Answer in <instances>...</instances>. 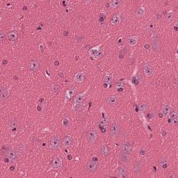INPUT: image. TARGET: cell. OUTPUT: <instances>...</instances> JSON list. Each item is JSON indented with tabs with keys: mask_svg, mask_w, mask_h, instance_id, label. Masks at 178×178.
I'll use <instances>...</instances> for the list:
<instances>
[{
	"mask_svg": "<svg viewBox=\"0 0 178 178\" xmlns=\"http://www.w3.org/2000/svg\"><path fill=\"white\" fill-rule=\"evenodd\" d=\"M120 20L121 19L120 15L119 14H116V15H115L114 16L112 17L111 23L113 24H114V25H118L120 24Z\"/></svg>",
	"mask_w": 178,
	"mask_h": 178,
	"instance_id": "cell-24",
	"label": "cell"
},
{
	"mask_svg": "<svg viewBox=\"0 0 178 178\" xmlns=\"http://www.w3.org/2000/svg\"><path fill=\"white\" fill-rule=\"evenodd\" d=\"M101 46H102V45H99L98 46H95V47H93L91 49L90 52H89V54H90L91 57H96L98 55V52L100 50Z\"/></svg>",
	"mask_w": 178,
	"mask_h": 178,
	"instance_id": "cell-15",
	"label": "cell"
},
{
	"mask_svg": "<svg viewBox=\"0 0 178 178\" xmlns=\"http://www.w3.org/2000/svg\"><path fill=\"white\" fill-rule=\"evenodd\" d=\"M178 123V116L171 118V124L173 125H177Z\"/></svg>",
	"mask_w": 178,
	"mask_h": 178,
	"instance_id": "cell-35",
	"label": "cell"
},
{
	"mask_svg": "<svg viewBox=\"0 0 178 178\" xmlns=\"http://www.w3.org/2000/svg\"><path fill=\"white\" fill-rule=\"evenodd\" d=\"M63 166V161L62 159L60 158L59 156H56L54 157L53 162H52V167L53 169L56 170H61Z\"/></svg>",
	"mask_w": 178,
	"mask_h": 178,
	"instance_id": "cell-2",
	"label": "cell"
},
{
	"mask_svg": "<svg viewBox=\"0 0 178 178\" xmlns=\"http://www.w3.org/2000/svg\"><path fill=\"white\" fill-rule=\"evenodd\" d=\"M103 54H104V50H101L99 52H98V55L96 56V59H98V58H100V57H101L102 55H103Z\"/></svg>",
	"mask_w": 178,
	"mask_h": 178,
	"instance_id": "cell-38",
	"label": "cell"
},
{
	"mask_svg": "<svg viewBox=\"0 0 178 178\" xmlns=\"http://www.w3.org/2000/svg\"><path fill=\"white\" fill-rule=\"evenodd\" d=\"M70 124V120H69L68 118H64L63 119V120H62V124H63V127H69Z\"/></svg>",
	"mask_w": 178,
	"mask_h": 178,
	"instance_id": "cell-32",
	"label": "cell"
},
{
	"mask_svg": "<svg viewBox=\"0 0 178 178\" xmlns=\"http://www.w3.org/2000/svg\"><path fill=\"white\" fill-rule=\"evenodd\" d=\"M100 152L101 154L103 156H104V157L107 156L109 155V148H108L107 146L105 145H102L100 148Z\"/></svg>",
	"mask_w": 178,
	"mask_h": 178,
	"instance_id": "cell-26",
	"label": "cell"
},
{
	"mask_svg": "<svg viewBox=\"0 0 178 178\" xmlns=\"http://www.w3.org/2000/svg\"><path fill=\"white\" fill-rule=\"evenodd\" d=\"M173 12H169L167 14V20L168 21H171V20L173 19Z\"/></svg>",
	"mask_w": 178,
	"mask_h": 178,
	"instance_id": "cell-37",
	"label": "cell"
},
{
	"mask_svg": "<svg viewBox=\"0 0 178 178\" xmlns=\"http://www.w3.org/2000/svg\"><path fill=\"white\" fill-rule=\"evenodd\" d=\"M3 63H2V64H3V65H5V64H7V63H8V62H7V60H3Z\"/></svg>",
	"mask_w": 178,
	"mask_h": 178,
	"instance_id": "cell-48",
	"label": "cell"
},
{
	"mask_svg": "<svg viewBox=\"0 0 178 178\" xmlns=\"http://www.w3.org/2000/svg\"><path fill=\"white\" fill-rule=\"evenodd\" d=\"M161 134L163 136V138H166L167 136V132L165 131L164 129H161Z\"/></svg>",
	"mask_w": 178,
	"mask_h": 178,
	"instance_id": "cell-39",
	"label": "cell"
},
{
	"mask_svg": "<svg viewBox=\"0 0 178 178\" xmlns=\"http://www.w3.org/2000/svg\"><path fill=\"white\" fill-rule=\"evenodd\" d=\"M9 94V89H1L0 94V100L1 102L6 100Z\"/></svg>",
	"mask_w": 178,
	"mask_h": 178,
	"instance_id": "cell-16",
	"label": "cell"
},
{
	"mask_svg": "<svg viewBox=\"0 0 178 178\" xmlns=\"http://www.w3.org/2000/svg\"><path fill=\"white\" fill-rule=\"evenodd\" d=\"M67 159L68 160H71L72 159V156L71 155H67Z\"/></svg>",
	"mask_w": 178,
	"mask_h": 178,
	"instance_id": "cell-46",
	"label": "cell"
},
{
	"mask_svg": "<svg viewBox=\"0 0 178 178\" xmlns=\"http://www.w3.org/2000/svg\"><path fill=\"white\" fill-rule=\"evenodd\" d=\"M145 154H146L145 150H144V149H141V150H140V151H139V155H141V156H145Z\"/></svg>",
	"mask_w": 178,
	"mask_h": 178,
	"instance_id": "cell-40",
	"label": "cell"
},
{
	"mask_svg": "<svg viewBox=\"0 0 178 178\" xmlns=\"http://www.w3.org/2000/svg\"><path fill=\"white\" fill-rule=\"evenodd\" d=\"M117 176L119 178H125L127 175V168H124L123 166H120L116 171Z\"/></svg>",
	"mask_w": 178,
	"mask_h": 178,
	"instance_id": "cell-8",
	"label": "cell"
},
{
	"mask_svg": "<svg viewBox=\"0 0 178 178\" xmlns=\"http://www.w3.org/2000/svg\"><path fill=\"white\" fill-rule=\"evenodd\" d=\"M59 61H57V60L54 62V65H57H57H59Z\"/></svg>",
	"mask_w": 178,
	"mask_h": 178,
	"instance_id": "cell-47",
	"label": "cell"
},
{
	"mask_svg": "<svg viewBox=\"0 0 178 178\" xmlns=\"http://www.w3.org/2000/svg\"><path fill=\"white\" fill-rule=\"evenodd\" d=\"M147 117H148V119H151V118H152V114H150V113H148V114H147Z\"/></svg>",
	"mask_w": 178,
	"mask_h": 178,
	"instance_id": "cell-43",
	"label": "cell"
},
{
	"mask_svg": "<svg viewBox=\"0 0 178 178\" xmlns=\"http://www.w3.org/2000/svg\"><path fill=\"white\" fill-rule=\"evenodd\" d=\"M7 158L9 159V161H14L15 159H16V153H15V152L14 151V150H10V151H8V152H7Z\"/></svg>",
	"mask_w": 178,
	"mask_h": 178,
	"instance_id": "cell-23",
	"label": "cell"
},
{
	"mask_svg": "<svg viewBox=\"0 0 178 178\" xmlns=\"http://www.w3.org/2000/svg\"><path fill=\"white\" fill-rule=\"evenodd\" d=\"M5 37H6L5 34H3V33H1V34H0V40H1V41H3V40H4Z\"/></svg>",
	"mask_w": 178,
	"mask_h": 178,
	"instance_id": "cell-41",
	"label": "cell"
},
{
	"mask_svg": "<svg viewBox=\"0 0 178 178\" xmlns=\"http://www.w3.org/2000/svg\"><path fill=\"white\" fill-rule=\"evenodd\" d=\"M13 167H14V166H11V168H10V170H13V169H14Z\"/></svg>",
	"mask_w": 178,
	"mask_h": 178,
	"instance_id": "cell-52",
	"label": "cell"
},
{
	"mask_svg": "<svg viewBox=\"0 0 178 178\" xmlns=\"http://www.w3.org/2000/svg\"><path fill=\"white\" fill-rule=\"evenodd\" d=\"M132 150V146L131 143L128 141H124L120 146V152H126V153H131Z\"/></svg>",
	"mask_w": 178,
	"mask_h": 178,
	"instance_id": "cell-4",
	"label": "cell"
},
{
	"mask_svg": "<svg viewBox=\"0 0 178 178\" xmlns=\"http://www.w3.org/2000/svg\"><path fill=\"white\" fill-rule=\"evenodd\" d=\"M27 9H28V8H27V6H24L23 8V10H24V11H25V10H27Z\"/></svg>",
	"mask_w": 178,
	"mask_h": 178,
	"instance_id": "cell-50",
	"label": "cell"
},
{
	"mask_svg": "<svg viewBox=\"0 0 178 178\" xmlns=\"http://www.w3.org/2000/svg\"><path fill=\"white\" fill-rule=\"evenodd\" d=\"M7 38L10 42H15L17 39V34L15 32H10L7 34Z\"/></svg>",
	"mask_w": 178,
	"mask_h": 178,
	"instance_id": "cell-20",
	"label": "cell"
},
{
	"mask_svg": "<svg viewBox=\"0 0 178 178\" xmlns=\"http://www.w3.org/2000/svg\"><path fill=\"white\" fill-rule=\"evenodd\" d=\"M159 117H160V118H162V117H164V116H163V114H162L161 113H160V114H159Z\"/></svg>",
	"mask_w": 178,
	"mask_h": 178,
	"instance_id": "cell-49",
	"label": "cell"
},
{
	"mask_svg": "<svg viewBox=\"0 0 178 178\" xmlns=\"http://www.w3.org/2000/svg\"><path fill=\"white\" fill-rule=\"evenodd\" d=\"M84 107V105L81 104V103H74L72 107V109L74 111H80L81 109H82Z\"/></svg>",
	"mask_w": 178,
	"mask_h": 178,
	"instance_id": "cell-27",
	"label": "cell"
},
{
	"mask_svg": "<svg viewBox=\"0 0 178 178\" xmlns=\"http://www.w3.org/2000/svg\"><path fill=\"white\" fill-rule=\"evenodd\" d=\"M138 42V39L136 37H130L128 38L127 40V44L129 45V46H134L135 45H136Z\"/></svg>",
	"mask_w": 178,
	"mask_h": 178,
	"instance_id": "cell-25",
	"label": "cell"
},
{
	"mask_svg": "<svg viewBox=\"0 0 178 178\" xmlns=\"http://www.w3.org/2000/svg\"><path fill=\"white\" fill-rule=\"evenodd\" d=\"M130 159V154L126 153L123 152H120L119 155V160L122 164H127Z\"/></svg>",
	"mask_w": 178,
	"mask_h": 178,
	"instance_id": "cell-5",
	"label": "cell"
},
{
	"mask_svg": "<svg viewBox=\"0 0 178 178\" xmlns=\"http://www.w3.org/2000/svg\"><path fill=\"white\" fill-rule=\"evenodd\" d=\"M39 67H40V63L37 60H31L29 63V69L32 72L37 71L39 69Z\"/></svg>",
	"mask_w": 178,
	"mask_h": 178,
	"instance_id": "cell-10",
	"label": "cell"
},
{
	"mask_svg": "<svg viewBox=\"0 0 178 178\" xmlns=\"http://www.w3.org/2000/svg\"><path fill=\"white\" fill-rule=\"evenodd\" d=\"M145 14V8L143 7H140L136 12V15L138 17H143Z\"/></svg>",
	"mask_w": 178,
	"mask_h": 178,
	"instance_id": "cell-28",
	"label": "cell"
},
{
	"mask_svg": "<svg viewBox=\"0 0 178 178\" xmlns=\"http://www.w3.org/2000/svg\"><path fill=\"white\" fill-rule=\"evenodd\" d=\"M17 127H18L17 122V121L15 120H11L10 122H9V124H8V129H10V131H16L17 129Z\"/></svg>",
	"mask_w": 178,
	"mask_h": 178,
	"instance_id": "cell-21",
	"label": "cell"
},
{
	"mask_svg": "<svg viewBox=\"0 0 178 178\" xmlns=\"http://www.w3.org/2000/svg\"><path fill=\"white\" fill-rule=\"evenodd\" d=\"M144 47L145 48V49H146V50H148V49H149V47H150V45H149V44H145Z\"/></svg>",
	"mask_w": 178,
	"mask_h": 178,
	"instance_id": "cell-45",
	"label": "cell"
},
{
	"mask_svg": "<svg viewBox=\"0 0 178 178\" xmlns=\"http://www.w3.org/2000/svg\"><path fill=\"white\" fill-rule=\"evenodd\" d=\"M120 3V1H118V0H114V1H112L111 2V6L112 8H116L118 6H119V4Z\"/></svg>",
	"mask_w": 178,
	"mask_h": 178,
	"instance_id": "cell-33",
	"label": "cell"
},
{
	"mask_svg": "<svg viewBox=\"0 0 178 178\" xmlns=\"http://www.w3.org/2000/svg\"><path fill=\"white\" fill-rule=\"evenodd\" d=\"M98 161H88L87 164V169L88 171L91 173H94L96 169L98 168Z\"/></svg>",
	"mask_w": 178,
	"mask_h": 178,
	"instance_id": "cell-6",
	"label": "cell"
},
{
	"mask_svg": "<svg viewBox=\"0 0 178 178\" xmlns=\"http://www.w3.org/2000/svg\"><path fill=\"white\" fill-rule=\"evenodd\" d=\"M175 31H178V27H177V25L175 27Z\"/></svg>",
	"mask_w": 178,
	"mask_h": 178,
	"instance_id": "cell-51",
	"label": "cell"
},
{
	"mask_svg": "<svg viewBox=\"0 0 178 178\" xmlns=\"http://www.w3.org/2000/svg\"><path fill=\"white\" fill-rule=\"evenodd\" d=\"M142 168H143V164L141 161H137L134 165V170L136 173H140L142 171Z\"/></svg>",
	"mask_w": 178,
	"mask_h": 178,
	"instance_id": "cell-22",
	"label": "cell"
},
{
	"mask_svg": "<svg viewBox=\"0 0 178 178\" xmlns=\"http://www.w3.org/2000/svg\"><path fill=\"white\" fill-rule=\"evenodd\" d=\"M160 166L163 168H167V161H166V160L164 159H161V161H160Z\"/></svg>",
	"mask_w": 178,
	"mask_h": 178,
	"instance_id": "cell-34",
	"label": "cell"
},
{
	"mask_svg": "<svg viewBox=\"0 0 178 178\" xmlns=\"http://www.w3.org/2000/svg\"><path fill=\"white\" fill-rule=\"evenodd\" d=\"M59 91H60V88L57 85H53L52 87V93H53L54 95H57L59 93Z\"/></svg>",
	"mask_w": 178,
	"mask_h": 178,
	"instance_id": "cell-30",
	"label": "cell"
},
{
	"mask_svg": "<svg viewBox=\"0 0 178 178\" xmlns=\"http://www.w3.org/2000/svg\"><path fill=\"white\" fill-rule=\"evenodd\" d=\"M60 138L58 135L54 136L53 138L51 139L50 143V147L53 150H58L60 148Z\"/></svg>",
	"mask_w": 178,
	"mask_h": 178,
	"instance_id": "cell-1",
	"label": "cell"
},
{
	"mask_svg": "<svg viewBox=\"0 0 178 178\" xmlns=\"http://www.w3.org/2000/svg\"><path fill=\"white\" fill-rule=\"evenodd\" d=\"M148 29H149V30H150V31L152 30V29H153V28H154V25H153V24H152V23L149 24H148Z\"/></svg>",
	"mask_w": 178,
	"mask_h": 178,
	"instance_id": "cell-42",
	"label": "cell"
},
{
	"mask_svg": "<svg viewBox=\"0 0 178 178\" xmlns=\"http://www.w3.org/2000/svg\"><path fill=\"white\" fill-rule=\"evenodd\" d=\"M144 72L146 74V76L150 77L153 74V69L152 67L149 65H145L144 66Z\"/></svg>",
	"mask_w": 178,
	"mask_h": 178,
	"instance_id": "cell-17",
	"label": "cell"
},
{
	"mask_svg": "<svg viewBox=\"0 0 178 178\" xmlns=\"http://www.w3.org/2000/svg\"><path fill=\"white\" fill-rule=\"evenodd\" d=\"M84 78H85V73L84 72H79L74 76V80L78 83H81L82 81H84Z\"/></svg>",
	"mask_w": 178,
	"mask_h": 178,
	"instance_id": "cell-11",
	"label": "cell"
},
{
	"mask_svg": "<svg viewBox=\"0 0 178 178\" xmlns=\"http://www.w3.org/2000/svg\"><path fill=\"white\" fill-rule=\"evenodd\" d=\"M152 38L153 40H157L159 41V34L158 33H155V34L152 35Z\"/></svg>",
	"mask_w": 178,
	"mask_h": 178,
	"instance_id": "cell-36",
	"label": "cell"
},
{
	"mask_svg": "<svg viewBox=\"0 0 178 178\" xmlns=\"http://www.w3.org/2000/svg\"><path fill=\"white\" fill-rule=\"evenodd\" d=\"M88 139L91 143H95L97 139V131L95 129H91L88 134Z\"/></svg>",
	"mask_w": 178,
	"mask_h": 178,
	"instance_id": "cell-7",
	"label": "cell"
},
{
	"mask_svg": "<svg viewBox=\"0 0 178 178\" xmlns=\"http://www.w3.org/2000/svg\"><path fill=\"white\" fill-rule=\"evenodd\" d=\"M75 89L74 88H71L70 89H68L66 92V94H65V102L68 101V100H70L72 96H74L75 94Z\"/></svg>",
	"mask_w": 178,
	"mask_h": 178,
	"instance_id": "cell-13",
	"label": "cell"
},
{
	"mask_svg": "<svg viewBox=\"0 0 178 178\" xmlns=\"http://www.w3.org/2000/svg\"><path fill=\"white\" fill-rule=\"evenodd\" d=\"M139 110L141 112H144V111H147V109H148V105L145 103H142L139 105Z\"/></svg>",
	"mask_w": 178,
	"mask_h": 178,
	"instance_id": "cell-31",
	"label": "cell"
},
{
	"mask_svg": "<svg viewBox=\"0 0 178 178\" xmlns=\"http://www.w3.org/2000/svg\"><path fill=\"white\" fill-rule=\"evenodd\" d=\"M72 144V138L70 135H65L63 139V145L64 147L68 148L70 147Z\"/></svg>",
	"mask_w": 178,
	"mask_h": 178,
	"instance_id": "cell-9",
	"label": "cell"
},
{
	"mask_svg": "<svg viewBox=\"0 0 178 178\" xmlns=\"http://www.w3.org/2000/svg\"><path fill=\"white\" fill-rule=\"evenodd\" d=\"M103 81H104V83H106V84H110V83H111V81H113V77L109 74H107V75L104 76Z\"/></svg>",
	"mask_w": 178,
	"mask_h": 178,
	"instance_id": "cell-29",
	"label": "cell"
},
{
	"mask_svg": "<svg viewBox=\"0 0 178 178\" xmlns=\"http://www.w3.org/2000/svg\"><path fill=\"white\" fill-rule=\"evenodd\" d=\"M118 102V98L116 96V95H113L110 98H109L107 100V102L109 105H111V106H114L115 104H116Z\"/></svg>",
	"mask_w": 178,
	"mask_h": 178,
	"instance_id": "cell-19",
	"label": "cell"
},
{
	"mask_svg": "<svg viewBox=\"0 0 178 178\" xmlns=\"http://www.w3.org/2000/svg\"><path fill=\"white\" fill-rule=\"evenodd\" d=\"M59 77L60 78H63L64 77V74L63 72H60L59 73Z\"/></svg>",
	"mask_w": 178,
	"mask_h": 178,
	"instance_id": "cell-44",
	"label": "cell"
},
{
	"mask_svg": "<svg viewBox=\"0 0 178 178\" xmlns=\"http://www.w3.org/2000/svg\"><path fill=\"white\" fill-rule=\"evenodd\" d=\"M87 91L88 89L85 91L84 93H83L77 95L76 96L75 99H74V102H75L76 103H81V102L84 101V99H85V97H86V93H87Z\"/></svg>",
	"mask_w": 178,
	"mask_h": 178,
	"instance_id": "cell-14",
	"label": "cell"
},
{
	"mask_svg": "<svg viewBox=\"0 0 178 178\" xmlns=\"http://www.w3.org/2000/svg\"><path fill=\"white\" fill-rule=\"evenodd\" d=\"M171 111V107L166 104V105H164V106L163 107V108H162V109H161V114H163L164 117H167L168 115H169V114H170Z\"/></svg>",
	"mask_w": 178,
	"mask_h": 178,
	"instance_id": "cell-12",
	"label": "cell"
},
{
	"mask_svg": "<svg viewBox=\"0 0 178 178\" xmlns=\"http://www.w3.org/2000/svg\"><path fill=\"white\" fill-rule=\"evenodd\" d=\"M160 47L161 46H160V43H159V41H157V40H153L152 41L151 45V48L152 50H153V52H158L160 50Z\"/></svg>",
	"mask_w": 178,
	"mask_h": 178,
	"instance_id": "cell-18",
	"label": "cell"
},
{
	"mask_svg": "<svg viewBox=\"0 0 178 178\" xmlns=\"http://www.w3.org/2000/svg\"><path fill=\"white\" fill-rule=\"evenodd\" d=\"M120 129V125L118 122H114L111 124L110 131H109L110 136L111 137H115L116 136H117L119 134Z\"/></svg>",
	"mask_w": 178,
	"mask_h": 178,
	"instance_id": "cell-3",
	"label": "cell"
}]
</instances>
